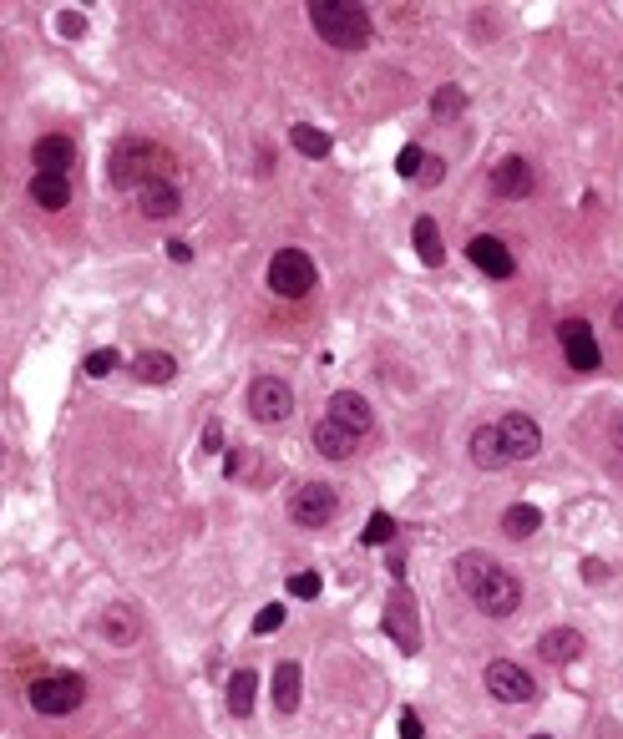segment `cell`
I'll list each match as a JSON object with an SVG mask.
<instances>
[{
	"label": "cell",
	"mask_w": 623,
	"mask_h": 739,
	"mask_svg": "<svg viewBox=\"0 0 623 739\" xmlns=\"http://www.w3.org/2000/svg\"><path fill=\"white\" fill-rule=\"evenodd\" d=\"M456 583L487 618H512L522 608V583L492 557V552H461L456 557Z\"/></svg>",
	"instance_id": "obj_1"
},
{
	"label": "cell",
	"mask_w": 623,
	"mask_h": 739,
	"mask_svg": "<svg viewBox=\"0 0 623 739\" xmlns=\"http://www.w3.org/2000/svg\"><path fill=\"white\" fill-rule=\"evenodd\" d=\"M168 173H178L173 152L147 142V137H122L107 152V183L112 188H147L152 178H168Z\"/></svg>",
	"instance_id": "obj_2"
},
{
	"label": "cell",
	"mask_w": 623,
	"mask_h": 739,
	"mask_svg": "<svg viewBox=\"0 0 623 739\" xmlns=\"http://www.w3.org/2000/svg\"><path fill=\"white\" fill-rule=\"evenodd\" d=\"M309 26L335 51H365L370 46V11L355 0H309Z\"/></svg>",
	"instance_id": "obj_3"
},
{
	"label": "cell",
	"mask_w": 623,
	"mask_h": 739,
	"mask_svg": "<svg viewBox=\"0 0 623 739\" xmlns=\"http://www.w3.org/2000/svg\"><path fill=\"white\" fill-rule=\"evenodd\" d=\"M269 289L279 294V299H304L309 289H315V259H309L304 249H279L274 259H269Z\"/></svg>",
	"instance_id": "obj_4"
},
{
	"label": "cell",
	"mask_w": 623,
	"mask_h": 739,
	"mask_svg": "<svg viewBox=\"0 0 623 739\" xmlns=\"http://www.w3.org/2000/svg\"><path fill=\"white\" fill-rule=\"evenodd\" d=\"M26 699H31V709H36V714H51V719H61V714H71L76 704L87 699V684L76 679V674H51V679H36Z\"/></svg>",
	"instance_id": "obj_5"
},
{
	"label": "cell",
	"mask_w": 623,
	"mask_h": 739,
	"mask_svg": "<svg viewBox=\"0 0 623 739\" xmlns=\"http://www.w3.org/2000/svg\"><path fill=\"white\" fill-rule=\"evenodd\" d=\"M249 416H254L259 426H279V421H289V416H294V390H289V380H279V375H259V380L249 385Z\"/></svg>",
	"instance_id": "obj_6"
},
{
	"label": "cell",
	"mask_w": 623,
	"mask_h": 739,
	"mask_svg": "<svg viewBox=\"0 0 623 739\" xmlns=\"http://www.w3.org/2000/svg\"><path fill=\"white\" fill-rule=\"evenodd\" d=\"M335 512H340V497L330 481H304L289 497V517L299 527H325V522H335Z\"/></svg>",
	"instance_id": "obj_7"
},
{
	"label": "cell",
	"mask_w": 623,
	"mask_h": 739,
	"mask_svg": "<svg viewBox=\"0 0 623 739\" xmlns=\"http://www.w3.org/2000/svg\"><path fill=\"white\" fill-rule=\"evenodd\" d=\"M558 345H563V355H568V365L578 375H593L603 365V350H598V335H593L588 319H563L558 324Z\"/></svg>",
	"instance_id": "obj_8"
},
{
	"label": "cell",
	"mask_w": 623,
	"mask_h": 739,
	"mask_svg": "<svg viewBox=\"0 0 623 739\" xmlns=\"http://www.w3.org/2000/svg\"><path fill=\"white\" fill-rule=\"evenodd\" d=\"M487 694L497 704H532L537 699V679L527 669H517L512 659H492L487 664Z\"/></svg>",
	"instance_id": "obj_9"
},
{
	"label": "cell",
	"mask_w": 623,
	"mask_h": 739,
	"mask_svg": "<svg viewBox=\"0 0 623 739\" xmlns=\"http://www.w3.org/2000/svg\"><path fill=\"white\" fill-rule=\"evenodd\" d=\"M385 633L396 638L401 653H421V628H416V603L406 588L391 593V603H385Z\"/></svg>",
	"instance_id": "obj_10"
},
{
	"label": "cell",
	"mask_w": 623,
	"mask_h": 739,
	"mask_svg": "<svg viewBox=\"0 0 623 739\" xmlns=\"http://www.w3.org/2000/svg\"><path fill=\"white\" fill-rule=\"evenodd\" d=\"M466 259H472L487 279H512L517 274V259H512V249L502 238H492V233H477L472 243H466Z\"/></svg>",
	"instance_id": "obj_11"
},
{
	"label": "cell",
	"mask_w": 623,
	"mask_h": 739,
	"mask_svg": "<svg viewBox=\"0 0 623 739\" xmlns=\"http://www.w3.org/2000/svg\"><path fill=\"white\" fill-rule=\"evenodd\" d=\"M497 431H502V446H507V456H512V461H532V456L542 451V431H537V421H532V416H522V410L502 416V421H497Z\"/></svg>",
	"instance_id": "obj_12"
},
{
	"label": "cell",
	"mask_w": 623,
	"mask_h": 739,
	"mask_svg": "<svg viewBox=\"0 0 623 739\" xmlns=\"http://www.w3.org/2000/svg\"><path fill=\"white\" fill-rule=\"evenodd\" d=\"M137 208H142V218H152V223H168V218L183 213V193H178L173 178H152L147 188H137Z\"/></svg>",
	"instance_id": "obj_13"
},
{
	"label": "cell",
	"mask_w": 623,
	"mask_h": 739,
	"mask_svg": "<svg viewBox=\"0 0 623 739\" xmlns=\"http://www.w3.org/2000/svg\"><path fill=\"white\" fill-rule=\"evenodd\" d=\"M330 421H335V426H345V431L360 441V436H370V426H375V410H370V400H365V395L340 390V395L330 400Z\"/></svg>",
	"instance_id": "obj_14"
},
{
	"label": "cell",
	"mask_w": 623,
	"mask_h": 739,
	"mask_svg": "<svg viewBox=\"0 0 623 739\" xmlns=\"http://www.w3.org/2000/svg\"><path fill=\"white\" fill-rule=\"evenodd\" d=\"M532 188H537V173H532L527 157H502L492 168V193L497 198H527Z\"/></svg>",
	"instance_id": "obj_15"
},
{
	"label": "cell",
	"mask_w": 623,
	"mask_h": 739,
	"mask_svg": "<svg viewBox=\"0 0 623 739\" xmlns=\"http://www.w3.org/2000/svg\"><path fill=\"white\" fill-rule=\"evenodd\" d=\"M583 648H588V638H583L578 628H568V623H563V628H548V633L537 638V653H542L548 664H578Z\"/></svg>",
	"instance_id": "obj_16"
},
{
	"label": "cell",
	"mask_w": 623,
	"mask_h": 739,
	"mask_svg": "<svg viewBox=\"0 0 623 739\" xmlns=\"http://www.w3.org/2000/svg\"><path fill=\"white\" fill-rule=\"evenodd\" d=\"M31 162H36V173H56V178H66V173H71V162H76V142L61 137V132H51V137H41V142L31 147Z\"/></svg>",
	"instance_id": "obj_17"
},
{
	"label": "cell",
	"mask_w": 623,
	"mask_h": 739,
	"mask_svg": "<svg viewBox=\"0 0 623 739\" xmlns=\"http://www.w3.org/2000/svg\"><path fill=\"white\" fill-rule=\"evenodd\" d=\"M466 456H472L482 471H502V466H512V456H507V446H502V431H497V426H477V431H472V441H466Z\"/></svg>",
	"instance_id": "obj_18"
},
{
	"label": "cell",
	"mask_w": 623,
	"mask_h": 739,
	"mask_svg": "<svg viewBox=\"0 0 623 739\" xmlns=\"http://www.w3.org/2000/svg\"><path fill=\"white\" fill-rule=\"evenodd\" d=\"M309 441H315V451H320L325 461H350V456H355V436H350L345 426H335L330 416H320V421H315Z\"/></svg>",
	"instance_id": "obj_19"
},
{
	"label": "cell",
	"mask_w": 623,
	"mask_h": 739,
	"mask_svg": "<svg viewBox=\"0 0 623 739\" xmlns=\"http://www.w3.org/2000/svg\"><path fill=\"white\" fill-rule=\"evenodd\" d=\"M132 375H137L142 385H173V380H178V360H173L168 350H142V355L132 360Z\"/></svg>",
	"instance_id": "obj_20"
},
{
	"label": "cell",
	"mask_w": 623,
	"mask_h": 739,
	"mask_svg": "<svg viewBox=\"0 0 623 739\" xmlns=\"http://www.w3.org/2000/svg\"><path fill=\"white\" fill-rule=\"evenodd\" d=\"M411 243H416V259H421L426 269H441L446 249H441V228H436V218H416V228H411Z\"/></svg>",
	"instance_id": "obj_21"
},
{
	"label": "cell",
	"mask_w": 623,
	"mask_h": 739,
	"mask_svg": "<svg viewBox=\"0 0 623 739\" xmlns=\"http://www.w3.org/2000/svg\"><path fill=\"white\" fill-rule=\"evenodd\" d=\"M299 684H304L299 664L284 659V664L274 669V709H279V714H294V709H299Z\"/></svg>",
	"instance_id": "obj_22"
},
{
	"label": "cell",
	"mask_w": 623,
	"mask_h": 739,
	"mask_svg": "<svg viewBox=\"0 0 623 739\" xmlns=\"http://www.w3.org/2000/svg\"><path fill=\"white\" fill-rule=\"evenodd\" d=\"M254 694H259V674L254 669H239L228 679V709H233V719H249L254 714Z\"/></svg>",
	"instance_id": "obj_23"
},
{
	"label": "cell",
	"mask_w": 623,
	"mask_h": 739,
	"mask_svg": "<svg viewBox=\"0 0 623 739\" xmlns=\"http://www.w3.org/2000/svg\"><path fill=\"white\" fill-rule=\"evenodd\" d=\"M137 633H142V623H137L132 608H107L102 613V638L107 643H122L127 648V643H137Z\"/></svg>",
	"instance_id": "obj_24"
},
{
	"label": "cell",
	"mask_w": 623,
	"mask_h": 739,
	"mask_svg": "<svg viewBox=\"0 0 623 739\" xmlns=\"http://www.w3.org/2000/svg\"><path fill=\"white\" fill-rule=\"evenodd\" d=\"M31 198H36L41 208H66V203H71V183L56 178V173H36V178H31Z\"/></svg>",
	"instance_id": "obj_25"
},
{
	"label": "cell",
	"mask_w": 623,
	"mask_h": 739,
	"mask_svg": "<svg viewBox=\"0 0 623 739\" xmlns=\"http://www.w3.org/2000/svg\"><path fill=\"white\" fill-rule=\"evenodd\" d=\"M426 107H431L436 122H456V117L466 112V92L456 87V81H446V87H436V97H431Z\"/></svg>",
	"instance_id": "obj_26"
},
{
	"label": "cell",
	"mask_w": 623,
	"mask_h": 739,
	"mask_svg": "<svg viewBox=\"0 0 623 739\" xmlns=\"http://www.w3.org/2000/svg\"><path fill=\"white\" fill-rule=\"evenodd\" d=\"M537 527H542V512L527 507V502H517V507L502 512V532H507V537H532Z\"/></svg>",
	"instance_id": "obj_27"
},
{
	"label": "cell",
	"mask_w": 623,
	"mask_h": 739,
	"mask_svg": "<svg viewBox=\"0 0 623 739\" xmlns=\"http://www.w3.org/2000/svg\"><path fill=\"white\" fill-rule=\"evenodd\" d=\"M289 137H294V147H299L304 157H325V152H330V132L315 127V122H299Z\"/></svg>",
	"instance_id": "obj_28"
},
{
	"label": "cell",
	"mask_w": 623,
	"mask_h": 739,
	"mask_svg": "<svg viewBox=\"0 0 623 739\" xmlns=\"http://www.w3.org/2000/svg\"><path fill=\"white\" fill-rule=\"evenodd\" d=\"M320 588H325V578H320L315 567H304V572H294V578H289V593L294 598H320Z\"/></svg>",
	"instance_id": "obj_29"
},
{
	"label": "cell",
	"mask_w": 623,
	"mask_h": 739,
	"mask_svg": "<svg viewBox=\"0 0 623 739\" xmlns=\"http://www.w3.org/2000/svg\"><path fill=\"white\" fill-rule=\"evenodd\" d=\"M117 365H122V355H117V350H92V355H87V365H82V370H87V375H92V380H102V375H112V370H117Z\"/></svg>",
	"instance_id": "obj_30"
},
{
	"label": "cell",
	"mask_w": 623,
	"mask_h": 739,
	"mask_svg": "<svg viewBox=\"0 0 623 739\" xmlns=\"http://www.w3.org/2000/svg\"><path fill=\"white\" fill-rule=\"evenodd\" d=\"M391 537H396V522L385 517V512H375V517H370V527H365V542H370V547H385Z\"/></svg>",
	"instance_id": "obj_31"
},
{
	"label": "cell",
	"mask_w": 623,
	"mask_h": 739,
	"mask_svg": "<svg viewBox=\"0 0 623 739\" xmlns=\"http://www.w3.org/2000/svg\"><path fill=\"white\" fill-rule=\"evenodd\" d=\"M254 466H259V451H228V461H223L228 476H254Z\"/></svg>",
	"instance_id": "obj_32"
},
{
	"label": "cell",
	"mask_w": 623,
	"mask_h": 739,
	"mask_svg": "<svg viewBox=\"0 0 623 739\" xmlns=\"http://www.w3.org/2000/svg\"><path fill=\"white\" fill-rule=\"evenodd\" d=\"M284 618H289V613H284L279 603H269V608H259V618H254V633H279V628H284Z\"/></svg>",
	"instance_id": "obj_33"
},
{
	"label": "cell",
	"mask_w": 623,
	"mask_h": 739,
	"mask_svg": "<svg viewBox=\"0 0 623 739\" xmlns=\"http://www.w3.org/2000/svg\"><path fill=\"white\" fill-rule=\"evenodd\" d=\"M421 162H426V152H421V147H401V157H396V173L416 178V173H421Z\"/></svg>",
	"instance_id": "obj_34"
},
{
	"label": "cell",
	"mask_w": 623,
	"mask_h": 739,
	"mask_svg": "<svg viewBox=\"0 0 623 739\" xmlns=\"http://www.w3.org/2000/svg\"><path fill=\"white\" fill-rule=\"evenodd\" d=\"M441 178H446V162H441V157H426L421 173H416V183H421V188H436Z\"/></svg>",
	"instance_id": "obj_35"
},
{
	"label": "cell",
	"mask_w": 623,
	"mask_h": 739,
	"mask_svg": "<svg viewBox=\"0 0 623 739\" xmlns=\"http://www.w3.org/2000/svg\"><path fill=\"white\" fill-rule=\"evenodd\" d=\"M168 259H173V264H193V243L173 238V243H168Z\"/></svg>",
	"instance_id": "obj_36"
},
{
	"label": "cell",
	"mask_w": 623,
	"mask_h": 739,
	"mask_svg": "<svg viewBox=\"0 0 623 739\" xmlns=\"http://www.w3.org/2000/svg\"><path fill=\"white\" fill-rule=\"evenodd\" d=\"M583 578H588V583H608V562L588 557V562H583Z\"/></svg>",
	"instance_id": "obj_37"
},
{
	"label": "cell",
	"mask_w": 623,
	"mask_h": 739,
	"mask_svg": "<svg viewBox=\"0 0 623 739\" xmlns=\"http://www.w3.org/2000/svg\"><path fill=\"white\" fill-rule=\"evenodd\" d=\"M218 446H223V426L208 421V426H203V451H218Z\"/></svg>",
	"instance_id": "obj_38"
},
{
	"label": "cell",
	"mask_w": 623,
	"mask_h": 739,
	"mask_svg": "<svg viewBox=\"0 0 623 739\" xmlns=\"http://www.w3.org/2000/svg\"><path fill=\"white\" fill-rule=\"evenodd\" d=\"M82 31H87V21L76 16V11H66V16H61V36H82Z\"/></svg>",
	"instance_id": "obj_39"
},
{
	"label": "cell",
	"mask_w": 623,
	"mask_h": 739,
	"mask_svg": "<svg viewBox=\"0 0 623 739\" xmlns=\"http://www.w3.org/2000/svg\"><path fill=\"white\" fill-rule=\"evenodd\" d=\"M401 734H406V739H421V719H416L411 709L401 714Z\"/></svg>",
	"instance_id": "obj_40"
},
{
	"label": "cell",
	"mask_w": 623,
	"mask_h": 739,
	"mask_svg": "<svg viewBox=\"0 0 623 739\" xmlns=\"http://www.w3.org/2000/svg\"><path fill=\"white\" fill-rule=\"evenodd\" d=\"M608 436H613V446L623 451V410H618V416H613V426H608Z\"/></svg>",
	"instance_id": "obj_41"
},
{
	"label": "cell",
	"mask_w": 623,
	"mask_h": 739,
	"mask_svg": "<svg viewBox=\"0 0 623 739\" xmlns=\"http://www.w3.org/2000/svg\"><path fill=\"white\" fill-rule=\"evenodd\" d=\"M613 324H618V330H623V299H618V309H613Z\"/></svg>",
	"instance_id": "obj_42"
},
{
	"label": "cell",
	"mask_w": 623,
	"mask_h": 739,
	"mask_svg": "<svg viewBox=\"0 0 623 739\" xmlns=\"http://www.w3.org/2000/svg\"><path fill=\"white\" fill-rule=\"evenodd\" d=\"M532 739H553V734H532Z\"/></svg>",
	"instance_id": "obj_43"
}]
</instances>
